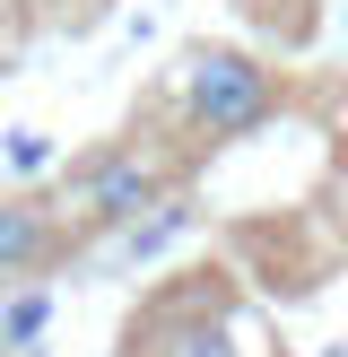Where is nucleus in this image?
Returning a JSON list of instances; mask_svg holds the SVG:
<instances>
[{"instance_id":"obj_2","label":"nucleus","mask_w":348,"mask_h":357,"mask_svg":"<svg viewBox=\"0 0 348 357\" xmlns=\"http://www.w3.org/2000/svg\"><path fill=\"white\" fill-rule=\"evenodd\" d=\"M183 166H191V149H166V139H148V131H113L87 157H70V174L52 192H61L70 218L104 244V236H122V227H139L148 209H166L174 192H183Z\"/></svg>"},{"instance_id":"obj_6","label":"nucleus","mask_w":348,"mask_h":357,"mask_svg":"<svg viewBox=\"0 0 348 357\" xmlns=\"http://www.w3.org/2000/svg\"><path fill=\"white\" fill-rule=\"evenodd\" d=\"M52 331V288H17L0 296V357H35Z\"/></svg>"},{"instance_id":"obj_3","label":"nucleus","mask_w":348,"mask_h":357,"mask_svg":"<svg viewBox=\"0 0 348 357\" xmlns=\"http://www.w3.org/2000/svg\"><path fill=\"white\" fill-rule=\"evenodd\" d=\"M122 357H244L235 340V279L209 271H174L139 296V314L122 323Z\"/></svg>"},{"instance_id":"obj_4","label":"nucleus","mask_w":348,"mask_h":357,"mask_svg":"<svg viewBox=\"0 0 348 357\" xmlns=\"http://www.w3.org/2000/svg\"><path fill=\"white\" fill-rule=\"evenodd\" d=\"M87 244H96V236L70 218L61 192H44V183H9V192H0V296L44 288L61 261L87 253Z\"/></svg>"},{"instance_id":"obj_1","label":"nucleus","mask_w":348,"mask_h":357,"mask_svg":"<svg viewBox=\"0 0 348 357\" xmlns=\"http://www.w3.org/2000/svg\"><path fill=\"white\" fill-rule=\"evenodd\" d=\"M278 105H287V79H278V61L253 52V44H191L183 61H174V79H166L174 139H183L191 157L253 139L261 122H278Z\"/></svg>"},{"instance_id":"obj_5","label":"nucleus","mask_w":348,"mask_h":357,"mask_svg":"<svg viewBox=\"0 0 348 357\" xmlns=\"http://www.w3.org/2000/svg\"><path fill=\"white\" fill-rule=\"evenodd\" d=\"M191 218H200V209H191V192H174V201H166V209H148L139 227L104 236V244H96V261H113V271H148V261H166L174 244L191 236Z\"/></svg>"},{"instance_id":"obj_7","label":"nucleus","mask_w":348,"mask_h":357,"mask_svg":"<svg viewBox=\"0 0 348 357\" xmlns=\"http://www.w3.org/2000/svg\"><path fill=\"white\" fill-rule=\"evenodd\" d=\"M44 166H52V131H35V122L9 131V174H17V183H35Z\"/></svg>"}]
</instances>
